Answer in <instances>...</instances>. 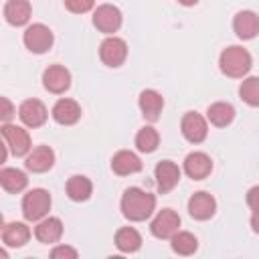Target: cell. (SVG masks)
Segmentation results:
<instances>
[{"mask_svg": "<svg viewBox=\"0 0 259 259\" xmlns=\"http://www.w3.org/2000/svg\"><path fill=\"white\" fill-rule=\"evenodd\" d=\"M119 206H121V212L125 219L140 223V221L150 219L152 212L156 210V196L138 188V186H132L123 192Z\"/></svg>", "mask_w": 259, "mask_h": 259, "instance_id": "6da1fadb", "label": "cell"}, {"mask_svg": "<svg viewBox=\"0 0 259 259\" xmlns=\"http://www.w3.org/2000/svg\"><path fill=\"white\" fill-rule=\"evenodd\" d=\"M219 67L221 71L227 75V77H233V79H243L251 67H253V59H251V53L239 45H233V47H227L221 57H219Z\"/></svg>", "mask_w": 259, "mask_h": 259, "instance_id": "7a4b0ae2", "label": "cell"}, {"mask_svg": "<svg viewBox=\"0 0 259 259\" xmlns=\"http://www.w3.org/2000/svg\"><path fill=\"white\" fill-rule=\"evenodd\" d=\"M51 194L45 188H32L22 198V214L26 221H40L51 210Z\"/></svg>", "mask_w": 259, "mask_h": 259, "instance_id": "3957f363", "label": "cell"}, {"mask_svg": "<svg viewBox=\"0 0 259 259\" xmlns=\"http://www.w3.org/2000/svg\"><path fill=\"white\" fill-rule=\"evenodd\" d=\"M22 40H24V47L30 51V53H36V55H42L47 53L51 47H53V30L47 26V24H30L26 26L24 34H22Z\"/></svg>", "mask_w": 259, "mask_h": 259, "instance_id": "277c9868", "label": "cell"}, {"mask_svg": "<svg viewBox=\"0 0 259 259\" xmlns=\"http://www.w3.org/2000/svg\"><path fill=\"white\" fill-rule=\"evenodd\" d=\"M2 138H4V146L14 156H26L32 148L28 132L20 125H14V123H4L2 125Z\"/></svg>", "mask_w": 259, "mask_h": 259, "instance_id": "5b68a950", "label": "cell"}, {"mask_svg": "<svg viewBox=\"0 0 259 259\" xmlns=\"http://www.w3.org/2000/svg\"><path fill=\"white\" fill-rule=\"evenodd\" d=\"M121 20H123L121 10L113 4H101L93 12V26L99 32H105V34L117 32L119 26H121Z\"/></svg>", "mask_w": 259, "mask_h": 259, "instance_id": "8992f818", "label": "cell"}, {"mask_svg": "<svg viewBox=\"0 0 259 259\" xmlns=\"http://www.w3.org/2000/svg\"><path fill=\"white\" fill-rule=\"evenodd\" d=\"M99 59L107 67H119L127 59V45L123 38L109 34L101 45H99Z\"/></svg>", "mask_w": 259, "mask_h": 259, "instance_id": "52a82bcc", "label": "cell"}, {"mask_svg": "<svg viewBox=\"0 0 259 259\" xmlns=\"http://www.w3.org/2000/svg\"><path fill=\"white\" fill-rule=\"evenodd\" d=\"M150 231L156 239H170L176 231H180V217L172 208H162L150 223Z\"/></svg>", "mask_w": 259, "mask_h": 259, "instance_id": "ba28073f", "label": "cell"}, {"mask_svg": "<svg viewBox=\"0 0 259 259\" xmlns=\"http://www.w3.org/2000/svg\"><path fill=\"white\" fill-rule=\"evenodd\" d=\"M180 130H182V136L190 142V144H200L206 140V134H208V123L206 119L196 113V111H186L182 121H180Z\"/></svg>", "mask_w": 259, "mask_h": 259, "instance_id": "9c48e42d", "label": "cell"}, {"mask_svg": "<svg viewBox=\"0 0 259 259\" xmlns=\"http://www.w3.org/2000/svg\"><path fill=\"white\" fill-rule=\"evenodd\" d=\"M42 85L49 93L61 95L69 89L71 85V73L63 67V65H51L49 69H45L42 73Z\"/></svg>", "mask_w": 259, "mask_h": 259, "instance_id": "30bf717a", "label": "cell"}, {"mask_svg": "<svg viewBox=\"0 0 259 259\" xmlns=\"http://www.w3.org/2000/svg\"><path fill=\"white\" fill-rule=\"evenodd\" d=\"M18 117L28 127H40L47 121L49 111H47V107H45L42 101H38V99H26L18 107Z\"/></svg>", "mask_w": 259, "mask_h": 259, "instance_id": "8fae6325", "label": "cell"}, {"mask_svg": "<svg viewBox=\"0 0 259 259\" xmlns=\"http://www.w3.org/2000/svg\"><path fill=\"white\" fill-rule=\"evenodd\" d=\"M217 210V200L212 194L204 192V190H198L194 192L190 198H188V212L192 219L196 221H206L214 214Z\"/></svg>", "mask_w": 259, "mask_h": 259, "instance_id": "7c38bea8", "label": "cell"}, {"mask_svg": "<svg viewBox=\"0 0 259 259\" xmlns=\"http://www.w3.org/2000/svg\"><path fill=\"white\" fill-rule=\"evenodd\" d=\"M53 164H55V152L49 146H36V148H32L26 154V160H24L26 170L28 172H34V174H42V172L51 170Z\"/></svg>", "mask_w": 259, "mask_h": 259, "instance_id": "4fadbf2b", "label": "cell"}, {"mask_svg": "<svg viewBox=\"0 0 259 259\" xmlns=\"http://www.w3.org/2000/svg\"><path fill=\"white\" fill-rule=\"evenodd\" d=\"M184 172L192 180H202L212 172V160L204 152H190L184 158Z\"/></svg>", "mask_w": 259, "mask_h": 259, "instance_id": "5bb4252c", "label": "cell"}, {"mask_svg": "<svg viewBox=\"0 0 259 259\" xmlns=\"http://www.w3.org/2000/svg\"><path fill=\"white\" fill-rule=\"evenodd\" d=\"M233 30L239 38L251 40L259 34V16L253 10H241L233 18Z\"/></svg>", "mask_w": 259, "mask_h": 259, "instance_id": "9a60e30c", "label": "cell"}, {"mask_svg": "<svg viewBox=\"0 0 259 259\" xmlns=\"http://www.w3.org/2000/svg\"><path fill=\"white\" fill-rule=\"evenodd\" d=\"M51 115H53V119H55L57 123H61V125H73V123H77L79 117H81V105H79L75 99L63 97V99H59V101L53 105Z\"/></svg>", "mask_w": 259, "mask_h": 259, "instance_id": "2e32d148", "label": "cell"}, {"mask_svg": "<svg viewBox=\"0 0 259 259\" xmlns=\"http://www.w3.org/2000/svg\"><path fill=\"white\" fill-rule=\"evenodd\" d=\"M154 178L160 192H170L180 180V168L172 160H162L154 170Z\"/></svg>", "mask_w": 259, "mask_h": 259, "instance_id": "e0dca14e", "label": "cell"}, {"mask_svg": "<svg viewBox=\"0 0 259 259\" xmlns=\"http://www.w3.org/2000/svg\"><path fill=\"white\" fill-rule=\"evenodd\" d=\"M138 105H140V111L146 119L156 121L164 109V97L156 89H144L138 97Z\"/></svg>", "mask_w": 259, "mask_h": 259, "instance_id": "ac0fdd59", "label": "cell"}, {"mask_svg": "<svg viewBox=\"0 0 259 259\" xmlns=\"http://www.w3.org/2000/svg\"><path fill=\"white\" fill-rule=\"evenodd\" d=\"M63 235V223L61 219L57 217H45L40 221H36V227H34V237L45 243V245H51V243H57Z\"/></svg>", "mask_w": 259, "mask_h": 259, "instance_id": "d6986e66", "label": "cell"}, {"mask_svg": "<svg viewBox=\"0 0 259 259\" xmlns=\"http://www.w3.org/2000/svg\"><path fill=\"white\" fill-rule=\"evenodd\" d=\"M111 170L117 176H130V174H136L142 170V160L130 150H119L111 158Z\"/></svg>", "mask_w": 259, "mask_h": 259, "instance_id": "ffe728a7", "label": "cell"}, {"mask_svg": "<svg viewBox=\"0 0 259 259\" xmlns=\"http://www.w3.org/2000/svg\"><path fill=\"white\" fill-rule=\"evenodd\" d=\"M30 2L28 0H8L4 4V18L12 26H22L30 20Z\"/></svg>", "mask_w": 259, "mask_h": 259, "instance_id": "44dd1931", "label": "cell"}, {"mask_svg": "<svg viewBox=\"0 0 259 259\" xmlns=\"http://www.w3.org/2000/svg\"><path fill=\"white\" fill-rule=\"evenodd\" d=\"M30 239V229L24 223L12 221L2 227V243L6 247H22Z\"/></svg>", "mask_w": 259, "mask_h": 259, "instance_id": "7402d4cb", "label": "cell"}, {"mask_svg": "<svg viewBox=\"0 0 259 259\" xmlns=\"http://www.w3.org/2000/svg\"><path fill=\"white\" fill-rule=\"evenodd\" d=\"M206 119L217 127H225L235 119V107L231 103H227V101H217V103L208 105Z\"/></svg>", "mask_w": 259, "mask_h": 259, "instance_id": "603a6c76", "label": "cell"}, {"mask_svg": "<svg viewBox=\"0 0 259 259\" xmlns=\"http://www.w3.org/2000/svg\"><path fill=\"white\" fill-rule=\"evenodd\" d=\"M93 192V184L87 176H81V174H75L67 180V196L75 202H83L91 196Z\"/></svg>", "mask_w": 259, "mask_h": 259, "instance_id": "cb8c5ba5", "label": "cell"}, {"mask_svg": "<svg viewBox=\"0 0 259 259\" xmlns=\"http://www.w3.org/2000/svg\"><path fill=\"white\" fill-rule=\"evenodd\" d=\"M0 184H2V188H4L6 192L16 194V192H20V190L26 188L28 178H26V174H24L22 170H18V168H2V170H0Z\"/></svg>", "mask_w": 259, "mask_h": 259, "instance_id": "d4e9b609", "label": "cell"}, {"mask_svg": "<svg viewBox=\"0 0 259 259\" xmlns=\"http://www.w3.org/2000/svg\"><path fill=\"white\" fill-rule=\"evenodd\" d=\"M115 247L121 253H136L142 247V235L134 227H121L115 233Z\"/></svg>", "mask_w": 259, "mask_h": 259, "instance_id": "484cf974", "label": "cell"}, {"mask_svg": "<svg viewBox=\"0 0 259 259\" xmlns=\"http://www.w3.org/2000/svg\"><path fill=\"white\" fill-rule=\"evenodd\" d=\"M170 247L174 253L178 255H192L196 249H198V241L192 233L188 231H176L172 237H170Z\"/></svg>", "mask_w": 259, "mask_h": 259, "instance_id": "4316f807", "label": "cell"}, {"mask_svg": "<svg viewBox=\"0 0 259 259\" xmlns=\"http://www.w3.org/2000/svg\"><path fill=\"white\" fill-rule=\"evenodd\" d=\"M158 144H160V134L152 125H146L136 134V148L144 154H152L158 148Z\"/></svg>", "mask_w": 259, "mask_h": 259, "instance_id": "83f0119b", "label": "cell"}, {"mask_svg": "<svg viewBox=\"0 0 259 259\" xmlns=\"http://www.w3.org/2000/svg\"><path fill=\"white\" fill-rule=\"evenodd\" d=\"M239 95H241V99L247 105L259 107V77H247V79H243V83L239 87Z\"/></svg>", "mask_w": 259, "mask_h": 259, "instance_id": "f1b7e54d", "label": "cell"}, {"mask_svg": "<svg viewBox=\"0 0 259 259\" xmlns=\"http://www.w3.org/2000/svg\"><path fill=\"white\" fill-rule=\"evenodd\" d=\"M65 6H67L69 12L85 14L95 6V0H65Z\"/></svg>", "mask_w": 259, "mask_h": 259, "instance_id": "f546056e", "label": "cell"}, {"mask_svg": "<svg viewBox=\"0 0 259 259\" xmlns=\"http://www.w3.org/2000/svg\"><path fill=\"white\" fill-rule=\"evenodd\" d=\"M77 249L69 247V245H57L53 251H51V257L53 259H77Z\"/></svg>", "mask_w": 259, "mask_h": 259, "instance_id": "4dcf8cb0", "label": "cell"}, {"mask_svg": "<svg viewBox=\"0 0 259 259\" xmlns=\"http://www.w3.org/2000/svg\"><path fill=\"white\" fill-rule=\"evenodd\" d=\"M0 117H2V123H10V119L14 117V105L10 103L8 97H2V113H0Z\"/></svg>", "mask_w": 259, "mask_h": 259, "instance_id": "1f68e13d", "label": "cell"}, {"mask_svg": "<svg viewBox=\"0 0 259 259\" xmlns=\"http://www.w3.org/2000/svg\"><path fill=\"white\" fill-rule=\"evenodd\" d=\"M247 204L253 212L259 210V186H253L247 190Z\"/></svg>", "mask_w": 259, "mask_h": 259, "instance_id": "d6a6232c", "label": "cell"}, {"mask_svg": "<svg viewBox=\"0 0 259 259\" xmlns=\"http://www.w3.org/2000/svg\"><path fill=\"white\" fill-rule=\"evenodd\" d=\"M251 227H253L255 233H259V210H255V212L251 214Z\"/></svg>", "mask_w": 259, "mask_h": 259, "instance_id": "836d02e7", "label": "cell"}, {"mask_svg": "<svg viewBox=\"0 0 259 259\" xmlns=\"http://www.w3.org/2000/svg\"><path fill=\"white\" fill-rule=\"evenodd\" d=\"M178 4H182V6H194L198 0H176Z\"/></svg>", "mask_w": 259, "mask_h": 259, "instance_id": "e575fe53", "label": "cell"}]
</instances>
